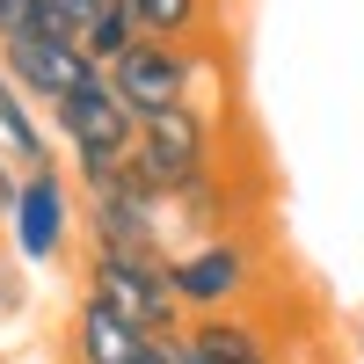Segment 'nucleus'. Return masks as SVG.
<instances>
[{
    "label": "nucleus",
    "instance_id": "f257e3e1",
    "mask_svg": "<svg viewBox=\"0 0 364 364\" xmlns=\"http://www.w3.org/2000/svg\"><path fill=\"white\" fill-rule=\"evenodd\" d=\"M219 168H226V109H204V102L146 109L139 132H132V154H124V175L139 190H154L161 204L182 197L204 175H219Z\"/></svg>",
    "mask_w": 364,
    "mask_h": 364
},
{
    "label": "nucleus",
    "instance_id": "f03ea898",
    "mask_svg": "<svg viewBox=\"0 0 364 364\" xmlns=\"http://www.w3.org/2000/svg\"><path fill=\"white\" fill-rule=\"evenodd\" d=\"M44 124H51V139L66 146V161H73V190H87V182H102V175L124 168L139 117L117 102V87H109L102 73H87L73 95H58V102L44 109Z\"/></svg>",
    "mask_w": 364,
    "mask_h": 364
},
{
    "label": "nucleus",
    "instance_id": "7ed1b4c3",
    "mask_svg": "<svg viewBox=\"0 0 364 364\" xmlns=\"http://www.w3.org/2000/svg\"><path fill=\"white\" fill-rule=\"evenodd\" d=\"M219 73V51L182 44V37H132V51H117L102 80L117 87V102H124L132 117L146 109H175V102H204V80Z\"/></svg>",
    "mask_w": 364,
    "mask_h": 364
},
{
    "label": "nucleus",
    "instance_id": "20e7f679",
    "mask_svg": "<svg viewBox=\"0 0 364 364\" xmlns=\"http://www.w3.org/2000/svg\"><path fill=\"white\" fill-rule=\"evenodd\" d=\"M0 233H8V248L22 255V269H51V262H66L73 240H80V190H73V175L58 168V161L22 168L15 204L0 211Z\"/></svg>",
    "mask_w": 364,
    "mask_h": 364
},
{
    "label": "nucleus",
    "instance_id": "39448f33",
    "mask_svg": "<svg viewBox=\"0 0 364 364\" xmlns=\"http://www.w3.org/2000/svg\"><path fill=\"white\" fill-rule=\"evenodd\" d=\"M80 291L102 299L109 314H124L132 328H146V336H168V328L190 321V314H182V299H175V284H168V255L87 248V262H80Z\"/></svg>",
    "mask_w": 364,
    "mask_h": 364
},
{
    "label": "nucleus",
    "instance_id": "423d86ee",
    "mask_svg": "<svg viewBox=\"0 0 364 364\" xmlns=\"http://www.w3.org/2000/svg\"><path fill=\"white\" fill-rule=\"evenodd\" d=\"M255 240L240 233H204V240H182V248H168V284L182 299V314H233L255 299Z\"/></svg>",
    "mask_w": 364,
    "mask_h": 364
},
{
    "label": "nucleus",
    "instance_id": "0eeeda50",
    "mask_svg": "<svg viewBox=\"0 0 364 364\" xmlns=\"http://www.w3.org/2000/svg\"><path fill=\"white\" fill-rule=\"evenodd\" d=\"M80 233H87V248L168 255V204L154 190H139V182L117 168V175H102V182L80 190Z\"/></svg>",
    "mask_w": 364,
    "mask_h": 364
},
{
    "label": "nucleus",
    "instance_id": "6e6552de",
    "mask_svg": "<svg viewBox=\"0 0 364 364\" xmlns=\"http://www.w3.org/2000/svg\"><path fill=\"white\" fill-rule=\"evenodd\" d=\"M0 73H8L37 109H51L58 95H73V87L87 73H102V66L80 51V37H66V29H22V37L0 44Z\"/></svg>",
    "mask_w": 364,
    "mask_h": 364
},
{
    "label": "nucleus",
    "instance_id": "1a4fd4ad",
    "mask_svg": "<svg viewBox=\"0 0 364 364\" xmlns=\"http://www.w3.org/2000/svg\"><path fill=\"white\" fill-rule=\"evenodd\" d=\"M190 328L204 336L211 364H284V343L269 336V321H255L248 306H233V314H190Z\"/></svg>",
    "mask_w": 364,
    "mask_h": 364
},
{
    "label": "nucleus",
    "instance_id": "9d476101",
    "mask_svg": "<svg viewBox=\"0 0 364 364\" xmlns=\"http://www.w3.org/2000/svg\"><path fill=\"white\" fill-rule=\"evenodd\" d=\"M0 146L22 161V168H44V161H58V139H51V124L37 117V102L22 95V87L0 73Z\"/></svg>",
    "mask_w": 364,
    "mask_h": 364
},
{
    "label": "nucleus",
    "instance_id": "9b49d317",
    "mask_svg": "<svg viewBox=\"0 0 364 364\" xmlns=\"http://www.w3.org/2000/svg\"><path fill=\"white\" fill-rule=\"evenodd\" d=\"M132 22H139V37H182V44H197L219 29V0H117Z\"/></svg>",
    "mask_w": 364,
    "mask_h": 364
},
{
    "label": "nucleus",
    "instance_id": "f8f14e48",
    "mask_svg": "<svg viewBox=\"0 0 364 364\" xmlns=\"http://www.w3.org/2000/svg\"><path fill=\"white\" fill-rule=\"evenodd\" d=\"M132 37H139V22H132V15H124V8L109 0L102 15H87V29H80V51L95 58V66H109L117 51H132Z\"/></svg>",
    "mask_w": 364,
    "mask_h": 364
},
{
    "label": "nucleus",
    "instance_id": "ddd939ff",
    "mask_svg": "<svg viewBox=\"0 0 364 364\" xmlns=\"http://www.w3.org/2000/svg\"><path fill=\"white\" fill-rule=\"evenodd\" d=\"M22 29H66V37H73V22L58 15L51 0H0V44L22 37Z\"/></svg>",
    "mask_w": 364,
    "mask_h": 364
},
{
    "label": "nucleus",
    "instance_id": "4468645a",
    "mask_svg": "<svg viewBox=\"0 0 364 364\" xmlns=\"http://www.w3.org/2000/svg\"><path fill=\"white\" fill-rule=\"evenodd\" d=\"M29 314V277H22V255L8 248V233H0V328Z\"/></svg>",
    "mask_w": 364,
    "mask_h": 364
},
{
    "label": "nucleus",
    "instance_id": "2eb2a0df",
    "mask_svg": "<svg viewBox=\"0 0 364 364\" xmlns=\"http://www.w3.org/2000/svg\"><path fill=\"white\" fill-rule=\"evenodd\" d=\"M15 190H22V161L8 154V146H0V211L15 204Z\"/></svg>",
    "mask_w": 364,
    "mask_h": 364
},
{
    "label": "nucleus",
    "instance_id": "dca6fc26",
    "mask_svg": "<svg viewBox=\"0 0 364 364\" xmlns=\"http://www.w3.org/2000/svg\"><path fill=\"white\" fill-rule=\"evenodd\" d=\"M51 8H58V15H66V22H73V37H80V29H87V15H102V8H109V0H51Z\"/></svg>",
    "mask_w": 364,
    "mask_h": 364
},
{
    "label": "nucleus",
    "instance_id": "f3484780",
    "mask_svg": "<svg viewBox=\"0 0 364 364\" xmlns=\"http://www.w3.org/2000/svg\"><path fill=\"white\" fill-rule=\"evenodd\" d=\"M0 364H8V357H0Z\"/></svg>",
    "mask_w": 364,
    "mask_h": 364
}]
</instances>
